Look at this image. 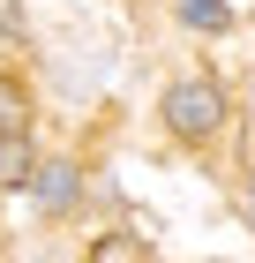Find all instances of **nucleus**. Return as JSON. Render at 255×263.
<instances>
[{
	"instance_id": "423d86ee",
	"label": "nucleus",
	"mask_w": 255,
	"mask_h": 263,
	"mask_svg": "<svg viewBox=\"0 0 255 263\" xmlns=\"http://www.w3.org/2000/svg\"><path fill=\"white\" fill-rule=\"evenodd\" d=\"M180 23H188V30H225V0H180Z\"/></svg>"
},
{
	"instance_id": "20e7f679",
	"label": "nucleus",
	"mask_w": 255,
	"mask_h": 263,
	"mask_svg": "<svg viewBox=\"0 0 255 263\" xmlns=\"http://www.w3.org/2000/svg\"><path fill=\"white\" fill-rule=\"evenodd\" d=\"M0 136H30V98L15 76H0Z\"/></svg>"
},
{
	"instance_id": "f257e3e1",
	"label": "nucleus",
	"mask_w": 255,
	"mask_h": 263,
	"mask_svg": "<svg viewBox=\"0 0 255 263\" xmlns=\"http://www.w3.org/2000/svg\"><path fill=\"white\" fill-rule=\"evenodd\" d=\"M218 121H225V90H218L210 76H180L173 90H165V128H173L180 143L218 136Z\"/></svg>"
},
{
	"instance_id": "0eeeda50",
	"label": "nucleus",
	"mask_w": 255,
	"mask_h": 263,
	"mask_svg": "<svg viewBox=\"0 0 255 263\" xmlns=\"http://www.w3.org/2000/svg\"><path fill=\"white\" fill-rule=\"evenodd\" d=\"M0 38H23V0H0Z\"/></svg>"
},
{
	"instance_id": "7ed1b4c3",
	"label": "nucleus",
	"mask_w": 255,
	"mask_h": 263,
	"mask_svg": "<svg viewBox=\"0 0 255 263\" xmlns=\"http://www.w3.org/2000/svg\"><path fill=\"white\" fill-rule=\"evenodd\" d=\"M30 188H38V203H45V211H68V203H75V165H38V181H30Z\"/></svg>"
},
{
	"instance_id": "f03ea898",
	"label": "nucleus",
	"mask_w": 255,
	"mask_h": 263,
	"mask_svg": "<svg viewBox=\"0 0 255 263\" xmlns=\"http://www.w3.org/2000/svg\"><path fill=\"white\" fill-rule=\"evenodd\" d=\"M38 181V158H30V136H0V188Z\"/></svg>"
},
{
	"instance_id": "39448f33",
	"label": "nucleus",
	"mask_w": 255,
	"mask_h": 263,
	"mask_svg": "<svg viewBox=\"0 0 255 263\" xmlns=\"http://www.w3.org/2000/svg\"><path fill=\"white\" fill-rule=\"evenodd\" d=\"M90 263H143V241H135V233H98Z\"/></svg>"
}]
</instances>
